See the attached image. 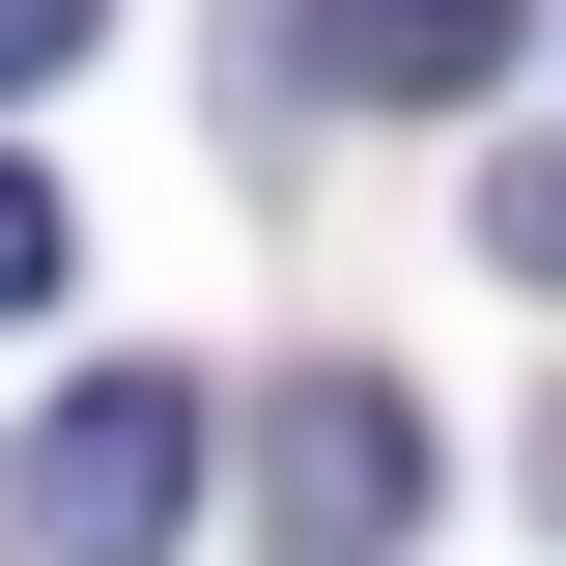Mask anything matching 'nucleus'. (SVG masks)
Listing matches in <instances>:
<instances>
[{"label":"nucleus","instance_id":"3","mask_svg":"<svg viewBox=\"0 0 566 566\" xmlns=\"http://www.w3.org/2000/svg\"><path fill=\"white\" fill-rule=\"evenodd\" d=\"M510 29H538V0H283V85H340V114H482Z\"/></svg>","mask_w":566,"mask_h":566},{"label":"nucleus","instance_id":"1","mask_svg":"<svg viewBox=\"0 0 566 566\" xmlns=\"http://www.w3.org/2000/svg\"><path fill=\"white\" fill-rule=\"evenodd\" d=\"M199 368H57L29 397V453H0V566H170L199 538Z\"/></svg>","mask_w":566,"mask_h":566},{"label":"nucleus","instance_id":"4","mask_svg":"<svg viewBox=\"0 0 566 566\" xmlns=\"http://www.w3.org/2000/svg\"><path fill=\"white\" fill-rule=\"evenodd\" d=\"M482 255H510V283H566V142H510V170H482Z\"/></svg>","mask_w":566,"mask_h":566},{"label":"nucleus","instance_id":"5","mask_svg":"<svg viewBox=\"0 0 566 566\" xmlns=\"http://www.w3.org/2000/svg\"><path fill=\"white\" fill-rule=\"evenodd\" d=\"M57 255H85V227H57V170H0V340L57 312Z\"/></svg>","mask_w":566,"mask_h":566},{"label":"nucleus","instance_id":"2","mask_svg":"<svg viewBox=\"0 0 566 566\" xmlns=\"http://www.w3.org/2000/svg\"><path fill=\"white\" fill-rule=\"evenodd\" d=\"M397 510H424V397H368V368H283V397H255V538H283V566H368Z\"/></svg>","mask_w":566,"mask_h":566},{"label":"nucleus","instance_id":"7","mask_svg":"<svg viewBox=\"0 0 566 566\" xmlns=\"http://www.w3.org/2000/svg\"><path fill=\"white\" fill-rule=\"evenodd\" d=\"M538 510H566V424H538Z\"/></svg>","mask_w":566,"mask_h":566},{"label":"nucleus","instance_id":"6","mask_svg":"<svg viewBox=\"0 0 566 566\" xmlns=\"http://www.w3.org/2000/svg\"><path fill=\"white\" fill-rule=\"evenodd\" d=\"M85 29H114V0H0V114H29V85H57Z\"/></svg>","mask_w":566,"mask_h":566}]
</instances>
